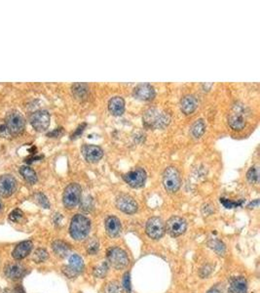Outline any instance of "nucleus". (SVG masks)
<instances>
[{"mask_svg":"<svg viewBox=\"0 0 260 293\" xmlns=\"http://www.w3.org/2000/svg\"><path fill=\"white\" fill-rule=\"evenodd\" d=\"M91 230V221L89 218L82 214H76L71 219L69 226L70 236L75 239L81 241L89 236Z\"/></svg>","mask_w":260,"mask_h":293,"instance_id":"f257e3e1","label":"nucleus"},{"mask_svg":"<svg viewBox=\"0 0 260 293\" xmlns=\"http://www.w3.org/2000/svg\"><path fill=\"white\" fill-rule=\"evenodd\" d=\"M170 116L169 113L162 112L157 109H151L148 110L145 116H143V123L147 127L161 129L166 127L170 124Z\"/></svg>","mask_w":260,"mask_h":293,"instance_id":"f03ea898","label":"nucleus"},{"mask_svg":"<svg viewBox=\"0 0 260 293\" xmlns=\"http://www.w3.org/2000/svg\"><path fill=\"white\" fill-rule=\"evenodd\" d=\"M247 109L243 104H235L228 115V124L234 130H242L247 124Z\"/></svg>","mask_w":260,"mask_h":293,"instance_id":"7ed1b4c3","label":"nucleus"},{"mask_svg":"<svg viewBox=\"0 0 260 293\" xmlns=\"http://www.w3.org/2000/svg\"><path fill=\"white\" fill-rule=\"evenodd\" d=\"M163 185L169 192H178L181 188V173L175 166L167 167L163 173Z\"/></svg>","mask_w":260,"mask_h":293,"instance_id":"20e7f679","label":"nucleus"},{"mask_svg":"<svg viewBox=\"0 0 260 293\" xmlns=\"http://www.w3.org/2000/svg\"><path fill=\"white\" fill-rule=\"evenodd\" d=\"M82 194V188L77 183H71L66 188L64 196H63V203L64 205L68 208H74L79 204Z\"/></svg>","mask_w":260,"mask_h":293,"instance_id":"39448f33","label":"nucleus"},{"mask_svg":"<svg viewBox=\"0 0 260 293\" xmlns=\"http://www.w3.org/2000/svg\"><path fill=\"white\" fill-rule=\"evenodd\" d=\"M106 257L107 262L116 270H122L129 264V257L126 251L121 248H109Z\"/></svg>","mask_w":260,"mask_h":293,"instance_id":"423d86ee","label":"nucleus"},{"mask_svg":"<svg viewBox=\"0 0 260 293\" xmlns=\"http://www.w3.org/2000/svg\"><path fill=\"white\" fill-rule=\"evenodd\" d=\"M5 124L11 135H19L24 129L25 120L22 113L13 111L7 114L5 118Z\"/></svg>","mask_w":260,"mask_h":293,"instance_id":"0eeeda50","label":"nucleus"},{"mask_svg":"<svg viewBox=\"0 0 260 293\" xmlns=\"http://www.w3.org/2000/svg\"><path fill=\"white\" fill-rule=\"evenodd\" d=\"M147 236L152 239H159L165 235L166 226L164 221L159 217H151L147 223Z\"/></svg>","mask_w":260,"mask_h":293,"instance_id":"6e6552de","label":"nucleus"},{"mask_svg":"<svg viewBox=\"0 0 260 293\" xmlns=\"http://www.w3.org/2000/svg\"><path fill=\"white\" fill-rule=\"evenodd\" d=\"M123 179L130 187L137 189L145 185L147 181V172L142 167H136L124 174Z\"/></svg>","mask_w":260,"mask_h":293,"instance_id":"1a4fd4ad","label":"nucleus"},{"mask_svg":"<svg viewBox=\"0 0 260 293\" xmlns=\"http://www.w3.org/2000/svg\"><path fill=\"white\" fill-rule=\"evenodd\" d=\"M62 270L68 279H74L84 270L83 259L77 254H72L69 257V264L64 266Z\"/></svg>","mask_w":260,"mask_h":293,"instance_id":"9d476101","label":"nucleus"},{"mask_svg":"<svg viewBox=\"0 0 260 293\" xmlns=\"http://www.w3.org/2000/svg\"><path fill=\"white\" fill-rule=\"evenodd\" d=\"M166 231L170 237H177L183 235L187 229V223L185 219L180 216H172L167 221Z\"/></svg>","mask_w":260,"mask_h":293,"instance_id":"9b49d317","label":"nucleus"},{"mask_svg":"<svg viewBox=\"0 0 260 293\" xmlns=\"http://www.w3.org/2000/svg\"><path fill=\"white\" fill-rule=\"evenodd\" d=\"M50 113L46 110H39L33 113L31 116V124L34 129L39 132H43L47 130L50 126Z\"/></svg>","mask_w":260,"mask_h":293,"instance_id":"f8f14e48","label":"nucleus"},{"mask_svg":"<svg viewBox=\"0 0 260 293\" xmlns=\"http://www.w3.org/2000/svg\"><path fill=\"white\" fill-rule=\"evenodd\" d=\"M116 206L119 210L127 214L136 213L138 208L137 203L129 194H120L119 197H117Z\"/></svg>","mask_w":260,"mask_h":293,"instance_id":"ddd939ff","label":"nucleus"},{"mask_svg":"<svg viewBox=\"0 0 260 293\" xmlns=\"http://www.w3.org/2000/svg\"><path fill=\"white\" fill-rule=\"evenodd\" d=\"M156 92L154 87L149 83L138 84L134 89V96L140 101H151L155 98Z\"/></svg>","mask_w":260,"mask_h":293,"instance_id":"4468645a","label":"nucleus"},{"mask_svg":"<svg viewBox=\"0 0 260 293\" xmlns=\"http://www.w3.org/2000/svg\"><path fill=\"white\" fill-rule=\"evenodd\" d=\"M17 180L12 175H3L0 177V196L8 198L16 192Z\"/></svg>","mask_w":260,"mask_h":293,"instance_id":"2eb2a0df","label":"nucleus"},{"mask_svg":"<svg viewBox=\"0 0 260 293\" xmlns=\"http://www.w3.org/2000/svg\"><path fill=\"white\" fill-rule=\"evenodd\" d=\"M82 154L88 162L97 163L102 159L103 151L101 146L96 145H85L82 148Z\"/></svg>","mask_w":260,"mask_h":293,"instance_id":"dca6fc26","label":"nucleus"},{"mask_svg":"<svg viewBox=\"0 0 260 293\" xmlns=\"http://www.w3.org/2000/svg\"><path fill=\"white\" fill-rule=\"evenodd\" d=\"M34 243L31 240H24L20 242L12 252V256L15 260H22L25 258L33 250Z\"/></svg>","mask_w":260,"mask_h":293,"instance_id":"f3484780","label":"nucleus"},{"mask_svg":"<svg viewBox=\"0 0 260 293\" xmlns=\"http://www.w3.org/2000/svg\"><path fill=\"white\" fill-rule=\"evenodd\" d=\"M248 292V282L244 277H234L229 281L228 293Z\"/></svg>","mask_w":260,"mask_h":293,"instance_id":"a211bd4d","label":"nucleus"},{"mask_svg":"<svg viewBox=\"0 0 260 293\" xmlns=\"http://www.w3.org/2000/svg\"><path fill=\"white\" fill-rule=\"evenodd\" d=\"M121 222L115 216H109L105 220V230L110 237H118L121 233Z\"/></svg>","mask_w":260,"mask_h":293,"instance_id":"6ab92c4d","label":"nucleus"},{"mask_svg":"<svg viewBox=\"0 0 260 293\" xmlns=\"http://www.w3.org/2000/svg\"><path fill=\"white\" fill-rule=\"evenodd\" d=\"M4 273H5V276L10 280H19V279H22L24 276L25 269L21 264L11 263L5 267Z\"/></svg>","mask_w":260,"mask_h":293,"instance_id":"aec40b11","label":"nucleus"},{"mask_svg":"<svg viewBox=\"0 0 260 293\" xmlns=\"http://www.w3.org/2000/svg\"><path fill=\"white\" fill-rule=\"evenodd\" d=\"M198 108V101L195 96L186 95L181 101V110L182 113L186 115L192 114Z\"/></svg>","mask_w":260,"mask_h":293,"instance_id":"412c9836","label":"nucleus"},{"mask_svg":"<svg viewBox=\"0 0 260 293\" xmlns=\"http://www.w3.org/2000/svg\"><path fill=\"white\" fill-rule=\"evenodd\" d=\"M108 111L115 116L122 115L125 112L124 99L120 96H116V97L111 98L108 102Z\"/></svg>","mask_w":260,"mask_h":293,"instance_id":"4be33fe9","label":"nucleus"},{"mask_svg":"<svg viewBox=\"0 0 260 293\" xmlns=\"http://www.w3.org/2000/svg\"><path fill=\"white\" fill-rule=\"evenodd\" d=\"M52 249H53L54 253L60 258L67 257L69 254L70 250H71L69 245H68L65 241H63V240H55L52 243Z\"/></svg>","mask_w":260,"mask_h":293,"instance_id":"5701e85b","label":"nucleus"},{"mask_svg":"<svg viewBox=\"0 0 260 293\" xmlns=\"http://www.w3.org/2000/svg\"><path fill=\"white\" fill-rule=\"evenodd\" d=\"M71 91L75 99L83 101L89 94V86L86 83H75L72 85Z\"/></svg>","mask_w":260,"mask_h":293,"instance_id":"b1692460","label":"nucleus"},{"mask_svg":"<svg viewBox=\"0 0 260 293\" xmlns=\"http://www.w3.org/2000/svg\"><path fill=\"white\" fill-rule=\"evenodd\" d=\"M20 174L23 176V179L26 181L28 184H31V185H34L37 182L36 172L32 167H30L27 165L21 166Z\"/></svg>","mask_w":260,"mask_h":293,"instance_id":"393cba45","label":"nucleus"},{"mask_svg":"<svg viewBox=\"0 0 260 293\" xmlns=\"http://www.w3.org/2000/svg\"><path fill=\"white\" fill-rule=\"evenodd\" d=\"M190 131H191V135L194 138H196V139L201 138L204 135L205 131H206V124H205L203 119H197L192 124Z\"/></svg>","mask_w":260,"mask_h":293,"instance_id":"a878e982","label":"nucleus"},{"mask_svg":"<svg viewBox=\"0 0 260 293\" xmlns=\"http://www.w3.org/2000/svg\"><path fill=\"white\" fill-rule=\"evenodd\" d=\"M49 255L47 250L44 248H38L34 251V255H33V260L35 263H43L45 262L46 260L48 259Z\"/></svg>","mask_w":260,"mask_h":293,"instance_id":"bb28decb","label":"nucleus"},{"mask_svg":"<svg viewBox=\"0 0 260 293\" xmlns=\"http://www.w3.org/2000/svg\"><path fill=\"white\" fill-rule=\"evenodd\" d=\"M209 247L213 248L218 255H224L225 253V246L222 241L218 239H213L209 242Z\"/></svg>","mask_w":260,"mask_h":293,"instance_id":"cd10ccee","label":"nucleus"},{"mask_svg":"<svg viewBox=\"0 0 260 293\" xmlns=\"http://www.w3.org/2000/svg\"><path fill=\"white\" fill-rule=\"evenodd\" d=\"M104 292L105 293H122L121 285L118 282H109L106 286L104 287Z\"/></svg>","mask_w":260,"mask_h":293,"instance_id":"c85d7f7f","label":"nucleus"},{"mask_svg":"<svg viewBox=\"0 0 260 293\" xmlns=\"http://www.w3.org/2000/svg\"><path fill=\"white\" fill-rule=\"evenodd\" d=\"M86 249L89 254H96L99 251V240L97 238H91L86 245Z\"/></svg>","mask_w":260,"mask_h":293,"instance_id":"c756f323","label":"nucleus"},{"mask_svg":"<svg viewBox=\"0 0 260 293\" xmlns=\"http://www.w3.org/2000/svg\"><path fill=\"white\" fill-rule=\"evenodd\" d=\"M34 199H35V201L37 202V203H38L40 206H42L43 208H50V203H49V201H48V199H47V197H46L44 193H42V192H37V193L34 196Z\"/></svg>","mask_w":260,"mask_h":293,"instance_id":"7c9ffc66","label":"nucleus"},{"mask_svg":"<svg viewBox=\"0 0 260 293\" xmlns=\"http://www.w3.org/2000/svg\"><path fill=\"white\" fill-rule=\"evenodd\" d=\"M247 178L252 184L258 183V169L255 166L250 167L247 173Z\"/></svg>","mask_w":260,"mask_h":293,"instance_id":"2f4dec72","label":"nucleus"},{"mask_svg":"<svg viewBox=\"0 0 260 293\" xmlns=\"http://www.w3.org/2000/svg\"><path fill=\"white\" fill-rule=\"evenodd\" d=\"M107 271H108V265H107L106 262H104V263L101 264L100 266H98L97 268H95L94 275L96 277H98V278H102V277H104L106 275Z\"/></svg>","mask_w":260,"mask_h":293,"instance_id":"473e14b6","label":"nucleus"},{"mask_svg":"<svg viewBox=\"0 0 260 293\" xmlns=\"http://www.w3.org/2000/svg\"><path fill=\"white\" fill-rule=\"evenodd\" d=\"M23 211H22L21 209L17 208V209H14L11 213L9 214V220L12 221V222H15V223H16V222H19V221L23 218Z\"/></svg>","mask_w":260,"mask_h":293,"instance_id":"72a5a7b5","label":"nucleus"},{"mask_svg":"<svg viewBox=\"0 0 260 293\" xmlns=\"http://www.w3.org/2000/svg\"><path fill=\"white\" fill-rule=\"evenodd\" d=\"M220 203H222L226 208H235V207H238V206H241L244 201H240V202H232V201H229L227 199H224V198H221L220 199Z\"/></svg>","mask_w":260,"mask_h":293,"instance_id":"f704fd0d","label":"nucleus"},{"mask_svg":"<svg viewBox=\"0 0 260 293\" xmlns=\"http://www.w3.org/2000/svg\"><path fill=\"white\" fill-rule=\"evenodd\" d=\"M81 207L85 211H90L91 209L93 208V199L88 196L86 198H84L82 201V203H81Z\"/></svg>","mask_w":260,"mask_h":293,"instance_id":"c9c22d12","label":"nucleus"},{"mask_svg":"<svg viewBox=\"0 0 260 293\" xmlns=\"http://www.w3.org/2000/svg\"><path fill=\"white\" fill-rule=\"evenodd\" d=\"M123 287L126 293H132V286H131V278L130 274L126 273L123 278Z\"/></svg>","mask_w":260,"mask_h":293,"instance_id":"e433bc0d","label":"nucleus"},{"mask_svg":"<svg viewBox=\"0 0 260 293\" xmlns=\"http://www.w3.org/2000/svg\"><path fill=\"white\" fill-rule=\"evenodd\" d=\"M8 136H11L7 126L5 123H1L0 121V137H8Z\"/></svg>","mask_w":260,"mask_h":293,"instance_id":"4c0bfd02","label":"nucleus"},{"mask_svg":"<svg viewBox=\"0 0 260 293\" xmlns=\"http://www.w3.org/2000/svg\"><path fill=\"white\" fill-rule=\"evenodd\" d=\"M207 293H227V290L222 285H215L212 289H210Z\"/></svg>","mask_w":260,"mask_h":293,"instance_id":"58836bf2","label":"nucleus"},{"mask_svg":"<svg viewBox=\"0 0 260 293\" xmlns=\"http://www.w3.org/2000/svg\"><path fill=\"white\" fill-rule=\"evenodd\" d=\"M85 127H86V124H83L79 125V126H78V128L76 129V131H75V132L72 134V136H71V138H72V139L77 138L80 134H82V132L84 131V128H85Z\"/></svg>","mask_w":260,"mask_h":293,"instance_id":"ea45409f","label":"nucleus"},{"mask_svg":"<svg viewBox=\"0 0 260 293\" xmlns=\"http://www.w3.org/2000/svg\"><path fill=\"white\" fill-rule=\"evenodd\" d=\"M62 132H63V128H57L56 130L50 132L48 136H50V137H57V136L62 134Z\"/></svg>","mask_w":260,"mask_h":293,"instance_id":"a19ab883","label":"nucleus"},{"mask_svg":"<svg viewBox=\"0 0 260 293\" xmlns=\"http://www.w3.org/2000/svg\"><path fill=\"white\" fill-rule=\"evenodd\" d=\"M258 204H259V201L258 200H255L253 203H250L249 204V208H254V207H258Z\"/></svg>","mask_w":260,"mask_h":293,"instance_id":"79ce46f5","label":"nucleus"},{"mask_svg":"<svg viewBox=\"0 0 260 293\" xmlns=\"http://www.w3.org/2000/svg\"><path fill=\"white\" fill-rule=\"evenodd\" d=\"M3 210V203H2V201L0 200V212Z\"/></svg>","mask_w":260,"mask_h":293,"instance_id":"37998d69","label":"nucleus"}]
</instances>
